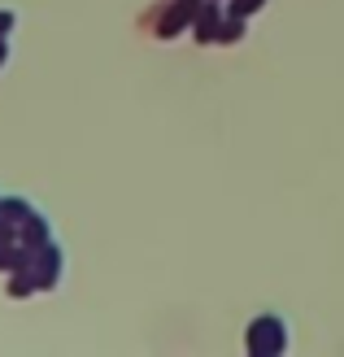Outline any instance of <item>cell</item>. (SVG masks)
I'll list each match as a JSON object with an SVG mask.
<instances>
[{"label": "cell", "mask_w": 344, "mask_h": 357, "mask_svg": "<svg viewBox=\"0 0 344 357\" xmlns=\"http://www.w3.org/2000/svg\"><path fill=\"white\" fill-rule=\"evenodd\" d=\"M0 61H5V44H0Z\"/></svg>", "instance_id": "1"}]
</instances>
